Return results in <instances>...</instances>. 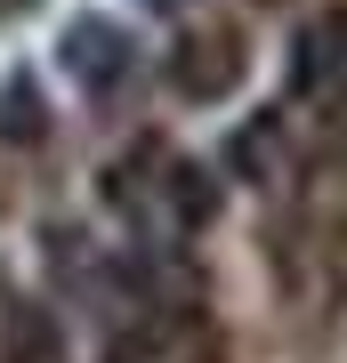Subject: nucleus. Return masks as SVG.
<instances>
[{"instance_id":"obj_1","label":"nucleus","mask_w":347,"mask_h":363,"mask_svg":"<svg viewBox=\"0 0 347 363\" xmlns=\"http://www.w3.org/2000/svg\"><path fill=\"white\" fill-rule=\"evenodd\" d=\"M170 89L186 105H219L243 89V33L234 25H194L178 33V49H170Z\"/></svg>"},{"instance_id":"obj_2","label":"nucleus","mask_w":347,"mask_h":363,"mask_svg":"<svg viewBox=\"0 0 347 363\" xmlns=\"http://www.w3.org/2000/svg\"><path fill=\"white\" fill-rule=\"evenodd\" d=\"M129 57H138V49H129V33L105 25V16H73V25H65V73H73L89 97L121 89V81H129Z\"/></svg>"},{"instance_id":"obj_3","label":"nucleus","mask_w":347,"mask_h":363,"mask_svg":"<svg viewBox=\"0 0 347 363\" xmlns=\"http://www.w3.org/2000/svg\"><path fill=\"white\" fill-rule=\"evenodd\" d=\"M0 363H65V323L33 291H0Z\"/></svg>"},{"instance_id":"obj_4","label":"nucleus","mask_w":347,"mask_h":363,"mask_svg":"<svg viewBox=\"0 0 347 363\" xmlns=\"http://www.w3.org/2000/svg\"><path fill=\"white\" fill-rule=\"evenodd\" d=\"M339 49H347V16H323V25L299 33V89H315V73L331 81L339 73Z\"/></svg>"},{"instance_id":"obj_5","label":"nucleus","mask_w":347,"mask_h":363,"mask_svg":"<svg viewBox=\"0 0 347 363\" xmlns=\"http://www.w3.org/2000/svg\"><path fill=\"white\" fill-rule=\"evenodd\" d=\"M105 363H154V355H145L138 339H114V347H105Z\"/></svg>"},{"instance_id":"obj_6","label":"nucleus","mask_w":347,"mask_h":363,"mask_svg":"<svg viewBox=\"0 0 347 363\" xmlns=\"http://www.w3.org/2000/svg\"><path fill=\"white\" fill-rule=\"evenodd\" d=\"M145 9H186V0H145Z\"/></svg>"},{"instance_id":"obj_7","label":"nucleus","mask_w":347,"mask_h":363,"mask_svg":"<svg viewBox=\"0 0 347 363\" xmlns=\"http://www.w3.org/2000/svg\"><path fill=\"white\" fill-rule=\"evenodd\" d=\"M258 9H283V0H258Z\"/></svg>"}]
</instances>
